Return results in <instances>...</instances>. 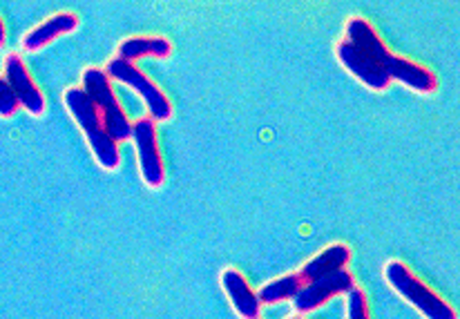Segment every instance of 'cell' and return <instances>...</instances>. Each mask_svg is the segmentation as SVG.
Returning a JSON list of instances; mask_svg holds the SVG:
<instances>
[{
	"label": "cell",
	"instance_id": "obj_1",
	"mask_svg": "<svg viewBox=\"0 0 460 319\" xmlns=\"http://www.w3.org/2000/svg\"><path fill=\"white\" fill-rule=\"evenodd\" d=\"M347 36L351 43H356L358 48L365 49L367 54H371L378 61V65L385 69L391 81L395 78V81L404 83V85L420 92V94H429V92H434L438 87V78H436L434 72H429L422 65L409 61V58L391 54L389 48H386L383 39L378 36V31L374 30V25L369 21H365V18H353V21H349Z\"/></svg>",
	"mask_w": 460,
	"mask_h": 319
},
{
	"label": "cell",
	"instance_id": "obj_2",
	"mask_svg": "<svg viewBox=\"0 0 460 319\" xmlns=\"http://www.w3.org/2000/svg\"><path fill=\"white\" fill-rule=\"evenodd\" d=\"M66 108L70 110L75 123L83 129V134H85L96 164L105 170H117L119 164H121L119 143L105 132L103 119H101L99 110H96L90 94H87L83 87H70V90L66 92Z\"/></svg>",
	"mask_w": 460,
	"mask_h": 319
},
{
	"label": "cell",
	"instance_id": "obj_3",
	"mask_svg": "<svg viewBox=\"0 0 460 319\" xmlns=\"http://www.w3.org/2000/svg\"><path fill=\"white\" fill-rule=\"evenodd\" d=\"M83 90H85L87 94H90V99L94 101L96 110H99L101 119H103L105 132H108L117 143L130 141L132 123L130 119H128L126 110L119 103L105 69H85V74H83Z\"/></svg>",
	"mask_w": 460,
	"mask_h": 319
},
{
	"label": "cell",
	"instance_id": "obj_4",
	"mask_svg": "<svg viewBox=\"0 0 460 319\" xmlns=\"http://www.w3.org/2000/svg\"><path fill=\"white\" fill-rule=\"evenodd\" d=\"M385 277L391 286H394L395 293L402 295L404 299L413 304L418 311L429 319H456V311L449 306L445 299H440L438 295L431 293L420 279L409 272V268L400 261H389L385 266Z\"/></svg>",
	"mask_w": 460,
	"mask_h": 319
},
{
	"label": "cell",
	"instance_id": "obj_5",
	"mask_svg": "<svg viewBox=\"0 0 460 319\" xmlns=\"http://www.w3.org/2000/svg\"><path fill=\"white\" fill-rule=\"evenodd\" d=\"M105 74L114 81L123 83V85L132 87L141 99L146 101L150 110V117L155 121H168L172 117V105H170V99L159 90V85H155L139 67H135V63L123 61V58H112L105 67Z\"/></svg>",
	"mask_w": 460,
	"mask_h": 319
},
{
	"label": "cell",
	"instance_id": "obj_6",
	"mask_svg": "<svg viewBox=\"0 0 460 319\" xmlns=\"http://www.w3.org/2000/svg\"><path fill=\"white\" fill-rule=\"evenodd\" d=\"M353 286H356V279L347 270V266L338 268L329 275L305 281V286L293 297V308H296V313H311L320 308L322 304L329 302V299H333L335 295H347Z\"/></svg>",
	"mask_w": 460,
	"mask_h": 319
},
{
	"label": "cell",
	"instance_id": "obj_7",
	"mask_svg": "<svg viewBox=\"0 0 460 319\" xmlns=\"http://www.w3.org/2000/svg\"><path fill=\"white\" fill-rule=\"evenodd\" d=\"M132 141L137 146V155H139V168L141 177H144L146 186L159 188L165 182L164 161H161L159 143H156V126L153 117H144L132 126Z\"/></svg>",
	"mask_w": 460,
	"mask_h": 319
},
{
	"label": "cell",
	"instance_id": "obj_8",
	"mask_svg": "<svg viewBox=\"0 0 460 319\" xmlns=\"http://www.w3.org/2000/svg\"><path fill=\"white\" fill-rule=\"evenodd\" d=\"M335 54H338V61L342 63V67L347 72H351L358 81L365 83L367 87H371L376 92H383L389 87L391 78L386 76V72L380 67L378 61L371 54H367L365 49L358 48L356 43H351L349 39L338 45Z\"/></svg>",
	"mask_w": 460,
	"mask_h": 319
},
{
	"label": "cell",
	"instance_id": "obj_9",
	"mask_svg": "<svg viewBox=\"0 0 460 319\" xmlns=\"http://www.w3.org/2000/svg\"><path fill=\"white\" fill-rule=\"evenodd\" d=\"M4 78H7L9 87L16 94L21 108H25L27 112L40 117L45 112V96L39 90L36 81L31 78L30 69L22 63V58L18 54H7L4 58Z\"/></svg>",
	"mask_w": 460,
	"mask_h": 319
},
{
	"label": "cell",
	"instance_id": "obj_10",
	"mask_svg": "<svg viewBox=\"0 0 460 319\" xmlns=\"http://www.w3.org/2000/svg\"><path fill=\"white\" fill-rule=\"evenodd\" d=\"M76 27H78L76 13H70V12L57 13V16L48 18L43 25L31 30L30 34H25V39H22V49H27V52H39V49H43L45 45L57 40L58 36L75 31Z\"/></svg>",
	"mask_w": 460,
	"mask_h": 319
},
{
	"label": "cell",
	"instance_id": "obj_11",
	"mask_svg": "<svg viewBox=\"0 0 460 319\" xmlns=\"http://www.w3.org/2000/svg\"><path fill=\"white\" fill-rule=\"evenodd\" d=\"M222 286L224 290H226V295L230 297V302H233L234 311L239 313L242 317H260L261 313V302L260 297H257L255 290L248 286L246 277L242 275L239 270H226L222 275Z\"/></svg>",
	"mask_w": 460,
	"mask_h": 319
},
{
	"label": "cell",
	"instance_id": "obj_12",
	"mask_svg": "<svg viewBox=\"0 0 460 319\" xmlns=\"http://www.w3.org/2000/svg\"><path fill=\"white\" fill-rule=\"evenodd\" d=\"M351 261V251L344 244H331L329 248L320 253L315 259L305 263V268L300 270V277L305 281L315 279V277L329 275V272L338 270V268H344Z\"/></svg>",
	"mask_w": 460,
	"mask_h": 319
},
{
	"label": "cell",
	"instance_id": "obj_13",
	"mask_svg": "<svg viewBox=\"0 0 460 319\" xmlns=\"http://www.w3.org/2000/svg\"><path fill=\"white\" fill-rule=\"evenodd\" d=\"M170 52H172V45L165 39H144V36H139V39H128L119 45V58L130 63L146 57L165 58L170 57Z\"/></svg>",
	"mask_w": 460,
	"mask_h": 319
},
{
	"label": "cell",
	"instance_id": "obj_14",
	"mask_svg": "<svg viewBox=\"0 0 460 319\" xmlns=\"http://www.w3.org/2000/svg\"><path fill=\"white\" fill-rule=\"evenodd\" d=\"M305 286V279L297 275H287V277H279V279L269 281L266 286H261L257 297H260L261 304H279V302H287V299H293L297 295V290Z\"/></svg>",
	"mask_w": 460,
	"mask_h": 319
},
{
	"label": "cell",
	"instance_id": "obj_15",
	"mask_svg": "<svg viewBox=\"0 0 460 319\" xmlns=\"http://www.w3.org/2000/svg\"><path fill=\"white\" fill-rule=\"evenodd\" d=\"M18 108H21V103H18L16 94H13V90L9 87L7 78L0 76V117H13V114L18 112Z\"/></svg>",
	"mask_w": 460,
	"mask_h": 319
},
{
	"label": "cell",
	"instance_id": "obj_16",
	"mask_svg": "<svg viewBox=\"0 0 460 319\" xmlns=\"http://www.w3.org/2000/svg\"><path fill=\"white\" fill-rule=\"evenodd\" d=\"M347 315L351 319H367V317H369V306H367L365 293H362V290H358L356 286L349 290Z\"/></svg>",
	"mask_w": 460,
	"mask_h": 319
},
{
	"label": "cell",
	"instance_id": "obj_17",
	"mask_svg": "<svg viewBox=\"0 0 460 319\" xmlns=\"http://www.w3.org/2000/svg\"><path fill=\"white\" fill-rule=\"evenodd\" d=\"M4 39H7V36H4V22H3V18H0V48L4 45Z\"/></svg>",
	"mask_w": 460,
	"mask_h": 319
}]
</instances>
